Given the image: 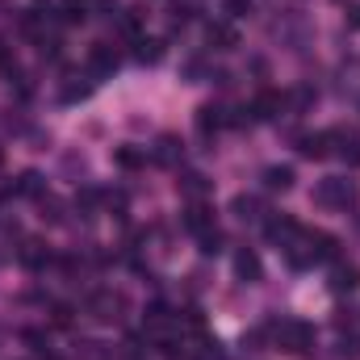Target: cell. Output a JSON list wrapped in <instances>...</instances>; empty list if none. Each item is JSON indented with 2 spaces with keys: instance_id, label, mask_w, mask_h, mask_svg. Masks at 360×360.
<instances>
[{
  "instance_id": "obj_19",
  "label": "cell",
  "mask_w": 360,
  "mask_h": 360,
  "mask_svg": "<svg viewBox=\"0 0 360 360\" xmlns=\"http://www.w3.org/2000/svg\"><path fill=\"white\" fill-rule=\"evenodd\" d=\"M134 59L160 63V59H164V42H160V38H139V42H134Z\"/></svg>"
},
{
  "instance_id": "obj_4",
  "label": "cell",
  "mask_w": 360,
  "mask_h": 360,
  "mask_svg": "<svg viewBox=\"0 0 360 360\" xmlns=\"http://www.w3.org/2000/svg\"><path fill=\"white\" fill-rule=\"evenodd\" d=\"M297 248L310 256V264H314V260H335V256H340V239L327 235V231H302Z\"/></svg>"
},
{
  "instance_id": "obj_17",
  "label": "cell",
  "mask_w": 360,
  "mask_h": 360,
  "mask_svg": "<svg viewBox=\"0 0 360 360\" xmlns=\"http://www.w3.org/2000/svg\"><path fill=\"white\" fill-rule=\"evenodd\" d=\"M331 289H335V293H352V289H360V269L356 264H335V272H331Z\"/></svg>"
},
{
  "instance_id": "obj_28",
  "label": "cell",
  "mask_w": 360,
  "mask_h": 360,
  "mask_svg": "<svg viewBox=\"0 0 360 360\" xmlns=\"http://www.w3.org/2000/svg\"><path fill=\"white\" fill-rule=\"evenodd\" d=\"M51 323H55V327H72V306H63V302L51 306Z\"/></svg>"
},
{
  "instance_id": "obj_9",
  "label": "cell",
  "mask_w": 360,
  "mask_h": 360,
  "mask_svg": "<svg viewBox=\"0 0 360 360\" xmlns=\"http://www.w3.org/2000/svg\"><path fill=\"white\" fill-rule=\"evenodd\" d=\"M226 122H231V117H226V109H218V105H201V109H197V134H201V139H214Z\"/></svg>"
},
{
  "instance_id": "obj_2",
  "label": "cell",
  "mask_w": 360,
  "mask_h": 360,
  "mask_svg": "<svg viewBox=\"0 0 360 360\" xmlns=\"http://www.w3.org/2000/svg\"><path fill=\"white\" fill-rule=\"evenodd\" d=\"M314 201L327 205V210H348V205L360 201V188L352 184V180H344V176H327L319 188H314Z\"/></svg>"
},
{
  "instance_id": "obj_23",
  "label": "cell",
  "mask_w": 360,
  "mask_h": 360,
  "mask_svg": "<svg viewBox=\"0 0 360 360\" xmlns=\"http://www.w3.org/2000/svg\"><path fill=\"white\" fill-rule=\"evenodd\" d=\"M17 193H25V197H42V176H38V172H21Z\"/></svg>"
},
{
  "instance_id": "obj_7",
  "label": "cell",
  "mask_w": 360,
  "mask_h": 360,
  "mask_svg": "<svg viewBox=\"0 0 360 360\" xmlns=\"http://www.w3.org/2000/svg\"><path fill=\"white\" fill-rule=\"evenodd\" d=\"M184 231L197 235V239H201L205 231H214V210H210L205 201H193V205L184 210Z\"/></svg>"
},
{
  "instance_id": "obj_29",
  "label": "cell",
  "mask_w": 360,
  "mask_h": 360,
  "mask_svg": "<svg viewBox=\"0 0 360 360\" xmlns=\"http://www.w3.org/2000/svg\"><path fill=\"white\" fill-rule=\"evenodd\" d=\"M340 356H344V360H360V340H356V335H348V340L340 344Z\"/></svg>"
},
{
  "instance_id": "obj_22",
  "label": "cell",
  "mask_w": 360,
  "mask_h": 360,
  "mask_svg": "<svg viewBox=\"0 0 360 360\" xmlns=\"http://www.w3.org/2000/svg\"><path fill=\"white\" fill-rule=\"evenodd\" d=\"M235 214H239L243 222H248V218H260V201L248 197V193H239V197H235Z\"/></svg>"
},
{
  "instance_id": "obj_30",
  "label": "cell",
  "mask_w": 360,
  "mask_h": 360,
  "mask_svg": "<svg viewBox=\"0 0 360 360\" xmlns=\"http://www.w3.org/2000/svg\"><path fill=\"white\" fill-rule=\"evenodd\" d=\"M96 201H101V193H96V188H80V193H76V205H80V210H92Z\"/></svg>"
},
{
  "instance_id": "obj_6",
  "label": "cell",
  "mask_w": 360,
  "mask_h": 360,
  "mask_svg": "<svg viewBox=\"0 0 360 360\" xmlns=\"http://www.w3.org/2000/svg\"><path fill=\"white\" fill-rule=\"evenodd\" d=\"M117 63H122L117 46H109V42H92V46H89V68L96 72V76H113V72H117Z\"/></svg>"
},
{
  "instance_id": "obj_31",
  "label": "cell",
  "mask_w": 360,
  "mask_h": 360,
  "mask_svg": "<svg viewBox=\"0 0 360 360\" xmlns=\"http://www.w3.org/2000/svg\"><path fill=\"white\" fill-rule=\"evenodd\" d=\"M222 4H226L231 17H248V13H252V0H222Z\"/></svg>"
},
{
  "instance_id": "obj_13",
  "label": "cell",
  "mask_w": 360,
  "mask_h": 360,
  "mask_svg": "<svg viewBox=\"0 0 360 360\" xmlns=\"http://www.w3.org/2000/svg\"><path fill=\"white\" fill-rule=\"evenodd\" d=\"M297 151H302L306 160L331 155V130H327V134H297Z\"/></svg>"
},
{
  "instance_id": "obj_8",
  "label": "cell",
  "mask_w": 360,
  "mask_h": 360,
  "mask_svg": "<svg viewBox=\"0 0 360 360\" xmlns=\"http://www.w3.org/2000/svg\"><path fill=\"white\" fill-rule=\"evenodd\" d=\"M235 276L248 281V285L264 281V264H260V256H256L252 248H239V252H235Z\"/></svg>"
},
{
  "instance_id": "obj_14",
  "label": "cell",
  "mask_w": 360,
  "mask_h": 360,
  "mask_svg": "<svg viewBox=\"0 0 360 360\" xmlns=\"http://www.w3.org/2000/svg\"><path fill=\"white\" fill-rule=\"evenodd\" d=\"M113 164H117L122 172H139V168L147 164V151L134 147V143H122V147H113Z\"/></svg>"
},
{
  "instance_id": "obj_11",
  "label": "cell",
  "mask_w": 360,
  "mask_h": 360,
  "mask_svg": "<svg viewBox=\"0 0 360 360\" xmlns=\"http://www.w3.org/2000/svg\"><path fill=\"white\" fill-rule=\"evenodd\" d=\"M205 42H210L214 51H231V46H239V34H235V25H226V21H210V25H205Z\"/></svg>"
},
{
  "instance_id": "obj_12",
  "label": "cell",
  "mask_w": 360,
  "mask_h": 360,
  "mask_svg": "<svg viewBox=\"0 0 360 360\" xmlns=\"http://www.w3.org/2000/svg\"><path fill=\"white\" fill-rule=\"evenodd\" d=\"M89 8H92V0H59L55 4V17L63 25H84L89 21Z\"/></svg>"
},
{
  "instance_id": "obj_21",
  "label": "cell",
  "mask_w": 360,
  "mask_h": 360,
  "mask_svg": "<svg viewBox=\"0 0 360 360\" xmlns=\"http://www.w3.org/2000/svg\"><path fill=\"white\" fill-rule=\"evenodd\" d=\"M180 188H184L188 197H205V193H210V180L201 176V172H184V176H180Z\"/></svg>"
},
{
  "instance_id": "obj_27",
  "label": "cell",
  "mask_w": 360,
  "mask_h": 360,
  "mask_svg": "<svg viewBox=\"0 0 360 360\" xmlns=\"http://www.w3.org/2000/svg\"><path fill=\"white\" fill-rule=\"evenodd\" d=\"M92 92V80H84V84H63V101H84Z\"/></svg>"
},
{
  "instance_id": "obj_18",
  "label": "cell",
  "mask_w": 360,
  "mask_h": 360,
  "mask_svg": "<svg viewBox=\"0 0 360 360\" xmlns=\"http://www.w3.org/2000/svg\"><path fill=\"white\" fill-rule=\"evenodd\" d=\"M264 188H272V193H289V188H293V168H289V164H272V168H264Z\"/></svg>"
},
{
  "instance_id": "obj_20",
  "label": "cell",
  "mask_w": 360,
  "mask_h": 360,
  "mask_svg": "<svg viewBox=\"0 0 360 360\" xmlns=\"http://www.w3.org/2000/svg\"><path fill=\"white\" fill-rule=\"evenodd\" d=\"M155 160H160V164H176V160H180V139L164 134V139H160V147H155Z\"/></svg>"
},
{
  "instance_id": "obj_24",
  "label": "cell",
  "mask_w": 360,
  "mask_h": 360,
  "mask_svg": "<svg viewBox=\"0 0 360 360\" xmlns=\"http://www.w3.org/2000/svg\"><path fill=\"white\" fill-rule=\"evenodd\" d=\"M197 243H201V252H205V256H218V252H222V231L214 226V231H205Z\"/></svg>"
},
{
  "instance_id": "obj_1",
  "label": "cell",
  "mask_w": 360,
  "mask_h": 360,
  "mask_svg": "<svg viewBox=\"0 0 360 360\" xmlns=\"http://www.w3.org/2000/svg\"><path fill=\"white\" fill-rule=\"evenodd\" d=\"M272 340H276V348H281V352L302 356V352H310V348H314V327H310V323H302V319H281V323L272 327Z\"/></svg>"
},
{
  "instance_id": "obj_25",
  "label": "cell",
  "mask_w": 360,
  "mask_h": 360,
  "mask_svg": "<svg viewBox=\"0 0 360 360\" xmlns=\"http://www.w3.org/2000/svg\"><path fill=\"white\" fill-rule=\"evenodd\" d=\"M21 340H25L38 356H46V352H51V348H46V335H42V331H34V327H30V331H21Z\"/></svg>"
},
{
  "instance_id": "obj_5",
  "label": "cell",
  "mask_w": 360,
  "mask_h": 360,
  "mask_svg": "<svg viewBox=\"0 0 360 360\" xmlns=\"http://www.w3.org/2000/svg\"><path fill=\"white\" fill-rule=\"evenodd\" d=\"M264 235L272 239V248H293L297 239H302V226H297V218L293 214H272L269 222H264Z\"/></svg>"
},
{
  "instance_id": "obj_26",
  "label": "cell",
  "mask_w": 360,
  "mask_h": 360,
  "mask_svg": "<svg viewBox=\"0 0 360 360\" xmlns=\"http://www.w3.org/2000/svg\"><path fill=\"white\" fill-rule=\"evenodd\" d=\"M38 201H42V218H46V222H63V214H59L63 205H59L55 197H38Z\"/></svg>"
},
{
  "instance_id": "obj_10",
  "label": "cell",
  "mask_w": 360,
  "mask_h": 360,
  "mask_svg": "<svg viewBox=\"0 0 360 360\" xmlns=\"http://www.w3.org/2000/svg\"><path fill=\"white\" fill-rule=\"evenodd\" d=\"M17 256H21V264H25L30 272H42L46 264H51V248H46L42 239H25Z\"/></svg>"
},
{
  "instance_id": "obj_3",
  "label": "cell",
  "mask_w": 360,
  "mask_h": 360,
  "mask_svg": "<svg viewBox=\"0 0 360 360\" xmlns=\"http://www.w3.org/2000/svg\"><path fill=\"white\" fill-rule=\"evenodd\" d=\"M84 310H89L96 323H117V319H122V310H126V297H122V293H113V289H92L89 302H84Z\"/></svg>"
},
{
  "instance_id": "obj_16",
  "label": "cell",
  "mask_w": 360,
  "mask_h": 360,
  "mask_svg": "<svg viewBox=\"0 0 360 360\" xmlns=\"http://www.w3.org/2000/svg\"><path fill=\"white\" fill-rule=\"evenodd\" d=\"M143 327H147V335H164V331L172 327V310H168L164 302L147 306V314H143Z\"/></svg>"
},
{
  "instance_id": "obj_15",
  "label": "cell",
  "mask_w": 360,
  "mask_h": 360,
  "mask_svg": "<svg viewBox=\"0 0 360 360\" xmlns=\"http://www.w3.org/2000/svg\"><path fill=\"white\" fill-rule=\"evenodd\" d=\"M281 105H285V96H281V92H272V89H264L256 101H252V109H248V113H252V117H260V122H269V117L281 113Z\"/></svg>"
}]
</instances>
